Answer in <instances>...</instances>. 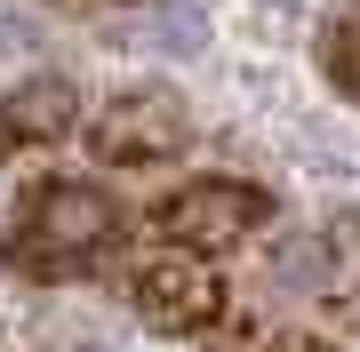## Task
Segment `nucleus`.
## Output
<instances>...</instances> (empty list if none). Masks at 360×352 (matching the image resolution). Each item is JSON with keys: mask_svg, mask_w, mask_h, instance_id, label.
Segmentation results:
<instances>
[{"mask_svg": "<svg viewBox=\"0 0 360 352\" xmlns=\"http://www.w3.org/2000/svg\"><path fill=\"white\" fill-rule=\"evenodd\" d=\"M321 72H328V89L345 105H360V0L321 25Z\"/></svg>", "mask_w": 360, "mask_h": 352, "instance_id": "6", "label": "nucleus"}, {"mask_svg": "<svg viewBox=\"0 0 360 352\" xmlns=\"http://www.w3.org/2000/svg\"><path fill=\"white\" fill-rule=\"evenodd\" d=\"M80 129V89L56 72H32L0 96V152H49Z\"/></svg>", "mask_w": 360, "mask_h": 352, "instance_id": "5", "label": "nucleus"}, {"mask_svg": "<svg viewBox=\"0 0 360 352\" xmlns=\"http://www.w3.org/2000/svg\"><path fill=\"white\" fill-rule=\"evenodd\" d=\"M200 136L193 105H184L168 80H136V89H112L89 120V152L104 169H168V160H184Z\"/></svg>", "mask_w": 360, "mask_h": 352, "instance_id": "3", "label": "nucleus"}, {"mask_svg": "<svg viewBox=\"0 0 360 352\" xmlns=\"http://www.w3.org/2000/svg\"><path fill=\"white\" fill-rule=\"evenodd\" d=\"M120 296L144 328L160 337H208L232 304H224V280H217V256H193L176 240H153L120 264Z\"/></svg>", "mask_w": 360, "mask_h": 352, "instance_id": "2", "label": "nucleus"}, {"mask_svg": "<svg viewBox=\"0 0 360 352\" xmlns=\"http://www.w3.org/2000/svg\"><path fill=\"white\" fill-rule=\"evenodd\" d=\"M272 224V193L248 176H193L176 184V193L153 209V233L193 248V256H232V248H248Z\"/></svg>", "mask_w": 360, "mask_h": 352, "instance_id": "4", "label": "nucleus"}, {"mask_svg": "<svg viewBox=\"0 0 360 352\" xmlns=\"http://www.w3.org/2000/svg\"><path fill=\"white\" fill-rule=\"evenodd\" d=\"M65 8H96V0H65Z\"/></svg>", "mask_w": 360, "mask_h": 352, "instance_id": "8", "label": "nucleus"}, {"mask_svg": "<svg viewBox=\"0 0 360 352\" xmlns=\"http://www.w3.org/2000/svg\"><path fill=\"white\" fill-rule=\"evenodd\" d=\"M129 240V216L120 200L89 176H40L25 184V200L8 209V233H0V264L32 288H65L89 280L112 248Z\"/></svg>", "mask_w": 360, "mask_h": 352, "instance_id": "1", "label": "nucleus"}, {"mask_svg": "<svg viewBox=\"0 0 360 352\" xmlns=\"http://www.w3.org/2000/svg\"><path fill=\"white\" fill-rule=\"evenodd\" d=\"M257 352H345V344H328V337H312V328H272V337Z\"/></svg>", "mask_w": 360, "mask_h": 352, "instance_id": "7", "label": "nucleus"}]
</instances>
